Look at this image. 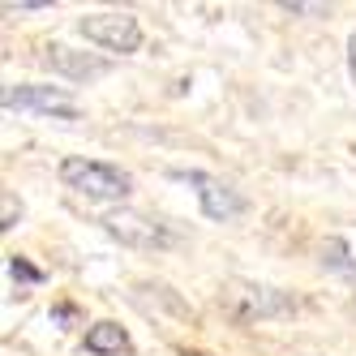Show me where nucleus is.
Instances as JSON below:
<instances>
[{"instance_id": "20e7f679", "label": "nucleus", "mask_w": 356, "mask_h": 356, "mask_svg": "<svg viewBox=\"0 0 356 356\" xmlns=\"http://www.w3.org/2000/svg\"><path fill=\"white\" fill-rule=\"evenodd\" d=\"M99 223H104V232L112 241L129 245V249H168L176 241L168 223H159L155 215H146V211H134V207H116V211H108Z\"/></svg>"}, {"instance_id": "ddd939ff", "label": "nucleus", "mask_w": 356, "mask_h": 356, "mask_svg": "<svg viewBox=\"0 0 356 356\" xmlns=\"http://www.w3.org/2000/svg\"><path fill=\"white\" fill-rule=\"evenodd\" d=\"M348 73H352V82H356V31L348 35Z\"/></svg>"}, {"instance_id": "6e6552de", "label": "nucleus", "mask_w": 356, "mask_h": 356, "mask_svg": "<svg viewBox=\"0 0 356 356\" xmlns=\"http://www.w3.org/2000/svg\"><path fill=\"white\" fill-rule=\"evenodd\" d=\"M86 352H95V356H129L134 339H129V330L120 322H95L86 330Z\"/></svg>"}, {"instance_id": "f8f14e48", "label": "nucleus", "mask_w": 356, "mask_h": 356, "mask_svg": "<svg viewBox=\"0 0 356 356\" xmlns=\"http://www.w3.org/2000/svg\"><path fill=\"white\" fill-rule=\"evenodd\" d=\"M279 9L284 13H326V5H292V0H284Z\"/></svg>"}, {"instance_id": "9b49d317", "label": "nucleus", "mask_w": 356, "mask_h": 356, "mask_svg": "<svg viewBox=\"0 0 356 356\" xmlns=\"http://www.w3.org/2000/svg\"><path fill=\"white\" fill-rule=\"evenodd\" d=\"M39 9H52V5H47V0H22V5L9 0V5H5V13H39Z\"/></svg>"}, {"instance_id": "1a4fd4ad", "label": "nucleus", "mask_w": 356, "mask_h": 356, "mask_svg": "<svg viewBox=\"0 0 356 356\" xmlns=\"http://www.w3.org/2000/svg\"><path fill=\"white\" fill-rule=\"evenodd\" d=\"M5 266H9V275L17 279V284H43V270L31 266L26 258H22V253H9V262H5Z\"/></svg>"}, {"instance_id": "39448f33", "label": "nucleus", "mask_w": 356, "mask_h": 356, "mask_svg": "<svg viewBox=\"0 0 356 356\" xmlns=\"http://www.w3.org/2000/svg\"><path fill=\"white\" fill-rule=\"evenodd\" d=\"M78 31L86 35V43L104 47V52H138L142 47V26L134 13H86L78 22Z\"/></svg>"}, {"instance_id": "0eeeda50", "label": "nucleus", "mask_w": 356, "mask_h": 356, "mask_svg": "<svg viewBox=\"0 0 356 356\" xmlns=\"http://www.w3.org/2000/svg\"><path fill=\"white\" fill-rule=\"evenodd\" d=\"M43 60H47V69H52V73H60V78H69V82H90V78L112 73V60L108 56L82 52V47H69V43H47Z\"/></svg>"}, {"instance_id": "7ed1b4c3", "label": "nucleus", "mask_w": 356, "mask_h": 356, "mask_svg": "<svg viewBox=\"0 0 356 356\" xmlns=\"http://www.w3.org/2000/svg\"><path fill=\"white\" fill-rule=\"evenodd\" d=\"M5 112H26V116H52V120H78L82 104L65 86H43V82H13L0 95Z\"/></svg>"}, {"instance_id": "423d86ee", "label": "nucleus", "mask_w": 356, "mask_h": 356, "mask_svg": "<svg viewBox=\"0 0 356 356\" xmlns=\"http://www.w3.org/2000/svg\"><path fill=\"white\" fill-rule=\"evenodd\" d=\"M172 176L197 189V207H202V215L215 219V223L236 219V215H245V207H249L241 189H232L227 181H219V176H211V172H172Z\"/></svg>"}, {"instance_id": "f257e3e1", "label": "nucleus", "mask_w": 356, "mask_h": 356, "mask_svg": "<svg viewBox=\"0 0 356 356\" xmlns=\"http://www.w3.org/2000/svg\"><path fill=\"white\" fill-rule=\"evenodd\" d=\"M219 309L232 322H266V318L296 314V296L284 288L253 284V279H227L219 288Z\"/></svg>"}, {"instance_id": "f03ea898", "label": "nucleus", "mask_w": 356, "mask_h": 356, "mask_svg": "<svg viewBox=\"0 0 356 356\" xmlns=\"http://www.w3.org/2000/svg\"><path fill=\"white\" fill-rule=\"evenodd\" d=\"M60 181H65V189L82 193V197H95V202H120L134 189V176L124 168L104 163V159H82V155L60 159Z\"/></svg>"}, {"instance_id": "4468645a", "label": "nucleus", "mask_w": 356, "mask_h": 356, "mask_svg": "<svg viewBox=\"0 0 356 356\" xmlns=\"http://www.w3.org/2000/svg\"><path fill=\"white\" fill-rule=\"evenodd\" d=\"M52 318H56V322H73V305H60V309H56Z\"/></svg>"}, {"instance_id": "9d476101", "label": "nucleus", "mask_w": 356, "mask_h": 356, "mask_svg": "<svg viewBox=\"0 0 356 356\" xmlns=\"http://www.w3.org/2000/svg\"><path fill=\"white\" fill-rule=\"evenodd\" d=\"M17 219H22V202H17L13 189H5V193H0V227H5V232H13Z\"/></svg>"}]
</instances>
